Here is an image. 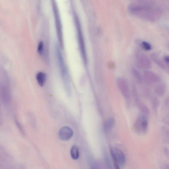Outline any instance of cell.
<instances>
[{"label":"cell","instance_id":"9a60e30c","mask_svg":"<svg viewBox=\"0 0 169 169\" xmlns=\"http://www.w3.org/2000/svg\"><path fill=\"white\" fill-rule=\"evenodd\" d=\"M159 105V102L157 98H154L152 100V105L154 110L156 112L158 109Z\"/></svg>","mask_w":169,"mask_h":169},{"label":"cell","instance_id":"3957f363","mask_svg":"<svg viewBox=\"0 0 169 169\" xmlns=\"http://www.w3.org/2000/svg\"><path fill=\"white\" fill-rule=\"evenodd\" d=\"M117 83L118 89L124 98L127 100L130 99V90L126 80L123 78L119 77L117 79Z\"/></svg>","mask_w":169,"mask_h":169},{"label":"cell","instance_id":"52a82bcc","mask_svg":"<svg viewBox=\"0 0 169 169\" xmlns=\"http://www.w3.org/2000/svg\"><path fill=\"white\" fill-rule=\"evenodd\" d=\"M110 149H111L118 165L121 166H122L124 165L125 162V158L123 152L117 148H112L110 147Z\"/></svg>","mask_w":169,"mask_h":169},{"label":"cell","instance_id":"8fae6325","mask_svg":"<svg viewBox=\"0 0 169 169\" xmlns=\"http://www.w3.org/2000/svg\"><path fill=\"white\" fill-rule=\"evenodd\" d=\"M38 83L40 86H43L46 79V74L42 72H39L38 73L36 76Z\"/></svg>","mask_w":169,"mask_h":169},{"label":"cell","instance_id":"2e32d148","mask_svg":"<svg viewBox=\"0 0 169 169\" xmlns=\"http://www.w3.org/2000/svg\"><path fill=\"white\" fill-rule=\"evenodd\" d=\"M110 153L112 157L113 162L115 169H120L119 165H118L116 160L115 159L114 155L113 153L112 152L110 149Z\"/></svg>","mask_w":169,"mask_h":169},{"label":"cell","instance_id":"9c48e42d","mask_svg":"<svg viewBox=\"0 0 169 169\" xmlns=\"http://www.w3.org/2000/svg\"><path fill=\"white\" fill-rule=\"evenodd\" d=\"M115 123V120L113 117H110L107 119L104 124V129L105 131L108 132L113 128Z\"/></svg>","mask_w":169,"mask_h":169},{"label":"cell","instance_id":"e0dca14e","mask_svg":"<svg viewBox=\"0 0 169 169\" xmlns=\"http://www.w3.org/2000/svg\"><path fill=\"white\" fill-rule=\"evenodd\" d=\"M141 46L143 48L146 50H149L151 49V44L147 42L144 41L142 42Z\"/></svg>","mask_w":169,"mask_h":169},{"label":"cell","instance_id":"ac0fdd59","mask_svg":"<svg viewBox=\"0 0 169 169\" xmlns=\"http://www.w3.org/2000/svg\"><path fill=\"white\" fill-rule=\"evenodd\" d=\"M43 43L42 41L39 42L38 47V52L39 53H41L43 51Z\"/></svg>","mask_w":169,"mask_h":169},{"label":"cell","instance_id":"4fadbf2b","mask_svg":"<svg viewBox=\"0 0 169 169\" xmlns=\"http://www.w3.org/2000/svg\"><path fill=\"white\" fill-rule=\"evenodd\" d=\"M71 156L73 159L77 160L79 157L78 149L75 145L73 146L71 150Z\"/></svg>","mask_w":169,"mask_h":169},{"label":"cell","instance_id":"5b68a950","mask_svg":"<svg viewBox=\"0 0 169 169\" xmlns=\"http://www.w3.org/2000/svg\"><path fill=\"white\" fill-rule=\"evenodd\" d=\"M144 79L145 82L149 85L158 83L160 81L159 76L153 72L146 70L144 72Z\"/></svg>","mask_w":169,"mask_h":169},{"label":"cell","instance_id":"d6986e66","mask_svg":"<svg viewBox=\"0 0 169 169\" xmlns=\"http://www.w3.org/2000/svg\"><path fill=\"white\" fill-rule=\"evenodd\" d=\"M163 61H164V63L167 64V65L168 66L169 64V57L168 56L165 55L164 56V59H163Z\"/></svg>","mask_w":169,"mask_h":169},{"label":"cell","instance_id":"277c9868","mask_svg":"<svg viewBox=\"0 0 169 169\" xmlns=\"http://www.w3.org/2000/svg\"><path fill=\"white\" fill-rule=\"evenodd\" d=\"M136 61L138 66L144 69L150 68L151 63L150 59L143 53H138L136 56Z\"/></svg>","mask_w":169,"mask_h":169},{"label":"cell","instance_id":"5bb4252c","mask_svg":"<svg viewBox=\"0 0 169 169\" xmlns=\"http://www.w3.org/2000/svg\"><path fill=\"white\" fill-rule=\"evenodd\" d=\"M132 73L138 82L142 83V77L139 71L136 69H134L132 70Z\"/></svg>","mask_w":169,"mask_h":169},{"label":"cell","instance_id":"30bf717a","mask_svg":"<svg viewBox=\"0 0 169 169\" xmlns=\"http://www.w3.org/2000/svg\"><path fill=\"white\" fill-rule=\"evenodd\" d=\"M166 86L165 84H160L155 87L154 91L155 93L159 96H162L165 93Z\"/></svg>","mask_w":169,"mask_h":169},{"label":"cell","instance_id":"6da1fadb","mask_svg":"<svg viewBox=\"0 0 169 169\" xmlns=\"http://www.w3.org/2000/svg\"><path fill=\"white\" fill-rule=\"evenodd\" d=\"M129 11L139 17L150 21H156L161 16V9L151 2L140 1L131 3L128 6Z\"/></svg>","mask_w":169,"mask_h":169},{"label":"cell","instance_id":"ba28073f","mask_svg":"<svg viewBox=\"0 0 169 169\" xmlns=\"http://www.w3.org/2000/svg\"><path fill=\"white\" fill-rule=\"evenodd\" d=\"M151 57L152 60L154 61L158 66L161 67L162 69L164 70L167 69V66L160 58L158 55L155 53H153L151 55Z\"/></svg>","mask_w":169,"mask_h":169},{"label":"cell","instance_id":"ffe728a7","mask_svg":"<svg viewBox=\"0 0 169 169\" xmlns=\"http://www.w3.org/2000/svg\"><path fill=\"white\" fill-rule=\"evenodd\" d=\"M165 105H167V106L168 107V105H169V100H168V99H167V100H166V101H165Z\"/></svg>","mask_w":169,"mask_h":169},{"label":"cell","instance_id":"7a4b0ae2","mask_svg":"<svg viewBox=\"0 0 169 169\" xmlns=\"http://www.w3.org/2000/svg\"><path fill=\"white\" fill-rule=\"evenodd\" d=\"M147 116L142 114H140L135 123V129L139 134H145L147 131L148 122Z\"/></svg>","mask_w":169,"mask_h":169},{"label":"cell","instance_id":"7c38bea8","mask_svg":"<svg viewBox=\"0 0 169 169\" xmlns=\"http://www.w3.org/2000/svg\"><path fill=\"white\" fill-rule=\"evenodd\" d=\"M141 112H142V114L146 115L147 116L149 115L150 113L149 109L148 107L145 104H143L141 102H139V103L137 104Z\"/></svg>","mask_w":169,"mask_h":169},{"label":"cell","instance_id":"8992f818","mask_svg":"<svg viewBox=\"0 0 169 169\" xmlns=\"http://www.w3.org/2000/svg\"><path fill=\"white\" fill-rule=\"evenodd\" d=\"M73 135V131L69 127H63L59 131V137L62 140H69L71 139Z\"/></svg>","mask_w":169,"mask_h":169}]
</instances>
